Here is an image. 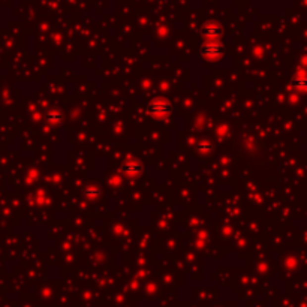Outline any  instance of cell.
<instances>
[{
    "label": "cell",
    "instance_id": "3",
    "mask_svg": "<svg viewBox=\"0 0 307 307\" xmlns=\"http://www.w3.org/2000/svg\"><path fill=\"white\" fill-rule=\"evenodd\" d=\"M291 86L298 92H307V74L306 72L297 74V77L292 80Z\"/></svg>",
    "mask_w": 307,
    "mask_h": 307
},
{
    "label": "cell",
    "instance_id": "1",
    "mask_svg": "<svg viewBox=\"0 0 307 307\" xmlns=\"http://www.w3.org/2000/svg\"><path fill=\"white\" fill-rule=\"evenodd\" d=\"M147 111H149L150 115H153L156 118H165L172 112V106H171L169 102H166L163 99H156L149 105Z\"/></svg>",
    "mask_w": 307,
    "mask_h": 307
},
{
    "label": "cell",
    "instance_id": "2",
    "mask_svg": "<svg viewBox=\"0 0 307 307\" xmlns=\"http://www.w3.org/2000/svg\"><path fill=\"white\" fill-rule=\"evenodd\" d=\"M223 54V47L220 45L219 41H207L204 47H201V55L205 58H219Z\"/></svg>",
    "mask_w": 307,
    "mask_h": 307
},
{
    "label": "cell",
    "instance_id": "4",
    "mask_svg": "<svg viewBox=\"0 0 307 307\" xmlns=\"http://www.w3.org/2000/svg\"><path fill=\"white\" fill-rule=\"evenodd\" d=\"M125 172L126 174H131V175H137V174H140L141 172V166H140V163H126L125 165Z\"/></svg>",
    "mask_w": 307,
    "mask_h": 307
}]
</instances>
